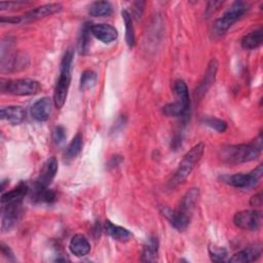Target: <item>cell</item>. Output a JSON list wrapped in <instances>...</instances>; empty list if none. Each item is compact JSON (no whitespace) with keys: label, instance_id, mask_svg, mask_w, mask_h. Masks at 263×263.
<instances>
[{"label":"cell","instance_id":"cell-1","mask_svg":"<svg viewBox=\"0 0 263 263\" xmlns=\"http://www.w3.org/2000/svg\"><path fill=\"white\" fill-rule=\"evenodd\" d=\"M262 136L259 135L254 141L248 144L230 145L221 149L222 160L230 164H239L255 160L261 153Z\"/></svg>","mask_w":263,"mask_h":263},{"label":"cell","instance_id":"cell-2","mask_svg":"<svg viewBox=\"0 0 263 263\" xmlns=\"http://www.w3.org/2000/svg\"><path fill=\"white\" fill-rule=\"evenodd\" d=\"M204 148H205V146L203 143H201V142L197 143L184 155V157L181 160V162L179 163L175 174L168 181V188H171V189L176 188L177 186L182 184L188 178V176L191 174V172L193 171L195 165L201 159L203 152H204Z\"/></svg>","mask_w":263,"mask_h":263},{"label":"cell","instance_id":"cell-3","mask_svg":"<svg viewBox=\"0 0 263 263\" xmlns=\"http://www.w3.org/2000/svg\"><path fill=\"white\" fill-rule=\"evenodd\" d=\"M73 49L68 48L62 59L60 66V76L57 81L54 91H53V104L57 108L61 109L67 99L68 90L71 83V69L73 62Z\"/></svg>","mask_w":263,"mask_h":263},{"label":"cell","instance_id":"cell-4","mask_svg":"<svg viewBox=\"0 0 263 263\" xmlns=\"http://www.w3.org/2000/svg\"><path fill=\"white\" fill-rule=\"evenodd\" d=\"M248 9L249 5L246 2H233L230 7L222 14V16L214 22L211 29L212 39H218L222 37L228 31V29L248 11Z\"/></svg>","mask_w":263,"mask_h":263},{"label":"cell","instance_id":"cell-5","mask_svg":"<svg viewBox=\"0 0 263 263\" xmlns=\"http://www.w3.org/2000/svg\"><path fill=\"white\" fill-rule=\"evenodd\" d=\"M0 88L2 92L11 93L14 96H33L40 91V83L31 78H20L15 80L1 79Z\"/></svg>","mask_w":263,"mask_h":263},{"label":"cell","instance_id":"cell-6","mask_svg":"<svg viewBox=\"0 0 263 263\" xmlns=\"http://www.w3.org/2000/svg\"><path fill=\"white\" fill-rule=\"evenodd\" d=\"M263 174V164H259L256 168L248 174H234L223 176L221 179L224 183L239 189H248L255 186L261 179Z\"/></svg>","mask_w":263,"mask_h":263},{"label":"cell","instance_id":"cell-7","mask_svg":"<svg viewBox=\"0 0 263 263\" xmlns=\"http://www.w3.org/2000/svg\"><path fill=\"white\" fill-rule=\"evenodd\" d=\"M262 222V213L260 211H240L233 217V223L236 227L243 230H258Z\"/></svg>","mask_w":263,"mask_h":263},{"label":"cell","instance_id":"cell-8","mask_svg":"<svg viewBox=\"0 0 263 263\" xmlns=\"http://www.w3.org/2000/svg\"><path fill=\"white\" fill-rule=\"evenodd\" d=\"M218 66V61L216 59H212L210 61L202 79L200 80L199 84L196 86L194 90V98L196 99V101H200L206 95L212 85L215 83Z\"/></svg>","mask_w":263,"mask_h":263},{"label":"cell","instance_id":"cell-9","mask_svg":"<svg viewBox=\"0 0 263 263\" xmlns=\"http://www.w3.org/2000/svg\"><path fill=\"white\" fill-rule=\"evenodd\" d=\"M57 172H58V160L55 159V157L48 158L44 162L39 176L35 180L34 187L48 188V186L51 184L52 180L54 179Z\"/></svg>","mask_w":263,"mask_h":263},{"label":"cell","instance_id":"cell-10","mask_svg":"<svg viewBox=\"0 0 263 263\" xmlns=\"http://www.w3.org/2000/svg\"><path fill=\"white\" fill-rule=\"evenodd\" d=\"M63 6L60 3H47L43 4L41 6L35 7L34 9L26 12L24 15L21 16L22 23H29L34 22L43 17H46L48 15H51L53 13H57L61 11Z\"/></svg>","mask_w":263,"mask_h":263},{"label":"cell","instance_id":"cell-11","mask_svg":"<svg viewBox=\"0 0 263 263\" xmlns=\"http://www.w3.org/2000/svg\"><path fill=\"white\" fill-rule=\"evenodd\" d=\"M52 104L53 100L48 97H43L37 100L31 107L32 117L39 122L46 121L50 116Z\"/></svg>","mask_w":263,"mask_h":263},{"label":"cell","instance_id":"cell-12","mask_svg":"<svg viewBox=\"0 0 263 263\" xmlns=\"http://www.w3.org/2000/svg\"><path fill=\"white\" fill-rule=\"evenodd\" d=\"M91 34L105 44H109L118 37L117 30L109 24H92L90 26Z\"/></svg>","mask_w":263,"mask_h":263},{"label":"cell","instance_id":"cell-13","mask_svg":"<svg viewBox=\"0 0 263 263\" xmlns=\"http://www.w3.org/2000/svg\"><path fill=\"white\" fill-rule=\"evenodd\" d=\"M199 197V190L198 188H191L189 189L181 198L180 203L178 205V208L176 209L177 212H179L180 214L187 216L189 218H191L192 216V212L197 203Z\"/></svg>","mask_w":263,"mask_h":263},{"label":"cell","instance_id":"cell-14","mask_svg":"<svg viewBox=\"0 0 263 263\" xmlns=\"http://www.w3.org/2000/svg\"><path fill=\"white\" fill-rule=\"evenodd\" d=\"M1 230L8 231L16 223L21 214V204L1 205Z\"/></svg>","mask_w":263,"mask_h":263},{"label":"cell","instance_id":"cell-15","mask_svg":"<svg viewBox=\"0 0 263 263\" xmlns=\"http://www.w3.org/2000/svg\"><path fill=\"white\" fill-rule=\"evenodd\" d=\"M29 186L25 182H21L10 191H7L1 195V205L7 204H22L24 197L29 192Z\"/></svg>","mask_w":263,"mask_h":263},{"label":"cell","instance_id":"cell-16","mask_svg":"<svg viewBox=\"0 0 263 263\" xmlns=\"http://www.w3.org/2000/svg\"><path fill=\"white\" fill-rule=\"evenodd\" d=\"M261 255L260 245L250 246L237 253H235L230 259L229 262L233 263H248L257 260Z\"/></svg>","mask_w":263,"mask_h":263},{"label":"cell","instance_id":"cell-17","mask_svg":"<svg viewBox=\"0 0 263 263\" xmlns=\"http://www.w3.org/2000/svg\"><path fill=\"white\" fill-rule=\"evenodd\" d=\"M69 249L71 253L76 257H83L89 253L90 245L83 234L78 233L71 238L69 242Z\"/></svg>","mask_w":263,"mask_h":263},{"label":"cell","instance_id":"cell-18","mask_svg":"<svg viewBox=\"0 0 263 263\" xmlns=\"http://www.w3.org/2000/svg\"><path fill=\"white\" fill-rule=\"evenodd\" d=\"M1 119L11 124H20L25 119V110L21 106H7L1 108Z\"/></svg>","mask_w":263,"mask_h":263},{"label":"cell","instance_id":"cell-19","mask_svg":"<svg viewBox=\"0 0 263 263\" xmlns=\"http://www.w3.org/2000/svg\"><path fill=\"white\" fill-rule=\"evenodd\" d=\"M104 228H105V231L107 232L108 235H110L113 239L121 241V242H125V241L129 240L133 237L132 232L128 231L126 228L115 225L109 220H107L105 222Z\"/></svg>","mask_w":263,"mask_h":263},{"label":"cell","instance_id":"cell-20","mask_svg":"<svg viewBox=\"0 0 263 263\" xmlns=\"http://www.w3.org/2000/svg\"><path fill=\"white\" fill-rule=\"evenodd\" d=\"M263 41V33L262 29H256L247 35H245L241 39V46L245 49H256L258 48Z\"/></svg>","mask_w":263,"mask_h":263},{"label":"cell","instance_id":"cell-21","mask_svg":"<svg viewBox=\"0 0 263 263\" xmlns=\"http://www.w3.org/2000/svg\"><path fill=\"white\" fill-rule=\"evenodd\" d=\"M189 105L190 104H185L179 100H176L174 103L164 105L162 108V112L166 116H174V117L185 116L189 111Z\"/></svg>","mask_w":263,"mask_h":263},{"label":"cell","instance_id":"cell-22","mask_svg":"<svg viewBox=\"0 0 263 263\" xmlns=\"http://www.w3.org/2000/svg\"><path fill=\"white\" fill-rule=\"evenodd\" d=\"M90 26L91 24L85 23L80 31L79 37H78V42H77V49L80 54H85L87 53L89 49V44H90Z\"/></svg>","mask_w":263,"mask_h":263},{"label":"cell","instance_id":"cell-23","mask_svg":"<svg viewBox=\"0 0 263 263\" xmlns=\"http://www.w3.org/2000/svg\"><path fill=\"white\" fill-rule=\"evenodd\" d=\"M32 199L36 202L52 203L57 199L55 193L48 188H38L34 187L32 189Z\"/></svg>","mask_w":263,"mask_h":263},{"label":"cell","instance_id":"cell-24","mask_svg":"<svg viewBox=\"0 0 263 263\" xmlns=\"http://www.w3.org/2000/svg\"><path fill=\"white\" fill-rule=\"evenodd\" d=\"M158 240L156 237H150L148 242L144 246L142 252V260L145 262H152L157 260Z\"/></svg>","mask_w":263,"mask_h":263},{"label":"cell","instance_id":"cell-25","mask_svg":"<svg viewBox=\"0 0 263 263\" xmlns=\"http://www.w3.org/2000/svg\"><path fill=\"white\" fill-rule=\"evenodd\" d=\"M88 13L91 16H108L112 13V5L108 1H95L88 8Z\"/></svg>","mask_w":263,"mask_h":263},{"label":"cell","instance_id":"cell-26","mask_svg":"<svg viewBox=\"0 0 263 263\" xmlns=\"http://www.w3.org/2000/svg\"><path fill=\"white\" fill-rule=\"evenodd\" d=\"M121 14H122L123 22L125 24V40L127 45L132 48L136 44V36H135V30L133 26V16L126 9L122 10Z\"/></svg>","mask_w":263,"mask_h":263},{"label":"cell","instance_id":"cell-27","mask_svg":"<svg viewBox=\"0 0 263 263\" xmlns=\"http://www.w3.org/2000/svg\"><path fill=\"white\" fill-rule=\"evenodd\" d=\"M82 145H83L82 136H81V134H77L72 139V141L69 143L68 147L66 148L65 158L67 160H71V159L75 158L80 153V151L82 149Z\"/></svg>","mask_w":263,"mask_h":263},{"label":"cell","instance_id":"cell-28","mask_svg":"<svg viewBox=\"0 0 263 263\" xmlns=\"http://www.w3.org/2000/svg\"><path fill=\"white\" fill-rule=\"evenodd\" d=\"M173 90H174V95L176 100H179L185 104H190V100H189V91H188V87L186 85V83L183 80H176L174 82V86H173Z\"/></svg>","mask_w":263,"mask_h":263},{"label":"cell","instance_id":"cell-29","mask_svg":"<svg viewBox=\"0 0 263 263\" xmlns=\"http://www.w3.org/2000/svg\"><path fill=\"white\" fill-rule=\"evenodd\" d=\"M209 254H210L211 260L214 262H223V261H226V258H227L226 249L216 245H211L209 247Z\"/></svg>","mask_w":263,"mask_h":263},{"label":"cell","instance_id":"cell-30","mask_svg":"<svg viewBox=\"0 0 263 263\" xmlns=\"http://www.w3.org/2000/svg\"><path fill=\"white\" fill-rule=\"evenodd\" d=\"M97 74L91 70H85L80 77V89L84 90L97 82Z\"/></svg>","mask_w":263,"mask_h":263},{"label":"cell","instance_id":"cell-31","mask_svg":"<svg viewBox=\"0 0 263 263\" xmlns=\"http://www.w3.org/2000/svg\"><path fill=\"white\" fill-rule=\"evenodd\" d=\"M202 122L218 133H224L227 129V122L216 117H206L202 120Z\"/></svg>","mask_w":263,"mask_h":263},{"label":"cell","instance_id":"cell-32","mask_svg":"<svg viewBox=\"0 0 263 263\" xmlns=\"http://www.w3.org/2000/svg\"><path fill=\"white\" fill-rule=\"evenodd\" d=\"M66 129L64 128V126L62 125H58L53 128V132H52V140L53 142L57 144V145H61L65 142L66 140Z\"/></svg>","mask_w":263,"mask_h":263},{"label":"cell","instance_id":"cell-33","mask_svg":"<svg viewBox=\"0 0 263 263\" xmlns=\"http://www.w3.org/2000/svg\"><path fill=\"white\" fill-rule=\"evenodd\" d=\"M221 5H223V1H211L208 3L206 6V15H211L213 12H215Z\"/></svg>","mask_w":263,"mask_h":263},{"label":"cell","instance_id":"cell-34","mask_svg":"<svg viewBox=\"0 0 263 263\" xmlns=\"http://www.w3.org/2000/svg\"><path fill=\"white\" fill-rule=\"evenodd\" d=\"M144 5H145V2H142V1H138V2L134 3V7L135 8H133V11H134V15L137 18L141 17L143 9H144Z\"/></svg>","mask_w":263,"mask_h":263},{"label":"cell","instance_id":"cell-35","mask_svg":"<svg viewBox=\"0 0 263 263\" xmlns=\"http://www.w3.org/2000/svg\"><path fill=\"white\" fill-rule=\"evenodd\" d=\"M250 204L252 206H260L262 204V193L259 192V193L253 195L250 199Z\"/></svg>","mask_w":263,"mask_h":263},{"label":"cell","instance_id":"cell-36","mask_svg":"<svg viewBox=\"0 0 263 263\" xmlns=\"http://www.w3.org/2000/svg\"><path fill=\"white\" fill-rule=\"evenodd\" d=\"M1 254L4 255L6 258H8V260H14L11 250L7 246H5L3 242H1Z\"/></svg>","mask_w":263,"mask_h":263},{"label":"cell","instance_id":"cell-37","mask_svg":"<svg viewBox=\"0 0 263 263\" xmlns=\"http://www.w3.org/2000/svg\"><path fill=\"white\" fill-rule=\"evenodd\" d=\"M121 160H122V158H121L119 155H114V156L111 158V160L109 161V165L115 166V165L119 164V163L121 162Z\"/></svg>","mask_w":263,"mask_h":263}]
</instances>
